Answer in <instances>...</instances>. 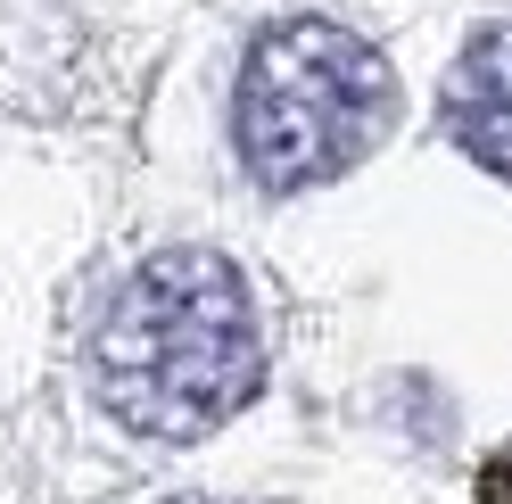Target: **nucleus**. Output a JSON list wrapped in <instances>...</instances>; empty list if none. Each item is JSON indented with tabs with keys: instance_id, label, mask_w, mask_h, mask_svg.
Listing matches in <instances>:
<instances>
[{
	"instance_id": "nucleus-1",
	"label": "nucleus",
	"mask_w": 512,
	"mask_h": 504,
	"mask_svg": "<svg viewBox=\"0 0 512 504\" xmlns=\"http://www.w3.org/2000/svg\"><path fill=\"white\" fill-rule=\"evenodd\" d=\"M100 397L116 422L141 438H207L256 397V306L248 281L207 257V248H174L149 257L116 290L100 323Z\"/></svg>"
},
{
	"instance_id": "nucleus-2",
	"label": "nucleus",
	"mask_w": 512,
	"mask_h": 504,
	"mask_svg": "<svg viewBox=\"0 0 512 504\" xmlns=\"http://www.w3.org/2000/svg\"><path fill=\"white\" fill-rule=\"evenodd\" d=\"M397 75L347 25L298 17L248 50L240 75V157L265 191H314L389 133Z\"/></svg>"
},
{
	"instance_id": "nucleus-3",
	"label": "nucleus",
	"mask_w": 512,
	"mask_h": 504,
	"mask_svg": "<svg viewBox=\"0 0 512 504\" xmlns=\"http://www.w3.org/2000/svg\"><path fill=\"white\" fill-rule=\"evenodd\" d=\"M446 133H455L488 174L512 182V25H488L471 50L455 83H446Z\"/></svg>"
},
{
	"instance_id": "nucleus-4",
	"label": "nucleus",
	"mask_w": 512,
	"mask_h": 504,
	"mask_svg": "<svg viewBox=\"0 0 512 504\" xmlns=\"http://www.w3.org/2000/svg\"><path fill=\"white\" fill-rule=\"evenodd\" d=\"M174 504H199V496H174Z\"/></svg>"
}]
</instances>
